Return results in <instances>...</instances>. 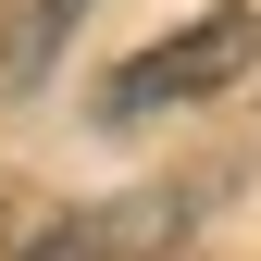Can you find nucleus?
I'll use <instances>...</instances> for the list:
<instances>
[{"label": "nucleus", "instance_id": "obj_2", "mask_svg": "<svg viewBox=\"0 0 261 261\" xmlns=\"http://www.w3.org/2000/svg\"><path fill=\"white\" fill-rule=\"evenodd\" d=\"M162 224H174V199H100V212H50V224H25L13 261H137Z\"/></svg>", "mask_w": 261, "mask_h": 261}, {"label": "nucleus", "instance_id": "obj_3", "mask_svg": "<svg viewBox=\"0 0 261 261\" xmlns=\"http://www.w3.org/2000/svg\"><path fill=\"white\" fill-rule=\"evenodd\" d=\"M75 13L87 0H13V13H0V87H38L62 62V38H75Z\"/></svg>", "mask_w": 261, "mask_h": 261}, {"label": "nucleus", "instance_id": "obj_1", "mask_svg": "<svg viewBox=\"0 0 261 261\" xmlns=\"http://www.w3.org/2000/svg\"><path fill=\"white\" fill-rule=\"evenodd\" d=\"M249 50H261V25L224 0V13H199V25H174L162 50H137V62H112L100 75V112L112 124H137V112H174V100H212V87H237L249 75Z\"/></svg>", "mask_w": 261, "mask_h": 261}]
</instances>
